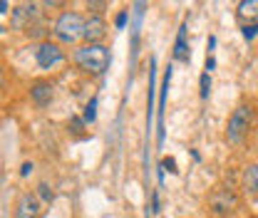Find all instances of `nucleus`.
Instances as JSON below:
<instances>
[{
	"instance_id": "1",
	"label": "nucleus",
	"mask_w": 258,
	"mask_h": 218,
	"mask_svg": "<svg viewBox=\"0 0 258 218\" xmlns=\"http://www.w3.org/2000/svg\"><path fill=\"white\" fill-rule=\"evenodd\" d=\"M72 60L75 64L80 67V69H85V72H90V75H102L109 62H112V55H109V47L107 45H102V42H97V45H80V47H75V52H72Z\"/></svg>"
},
{
	"instance_id": "2",
	"label": "nucleus",
	"mask_w": 258,
	"mask_h": 218,
	"mask_svg": "<svg viewBox=\"0 0 258 218\" xmlns=\"http://www.w3.org/2000/svg\"><path fill=\"white\" fill-rule=\"evenodd\" d=\"M55 37L64 42V45H75V42H80V40H85V20H82V15L80 13H75V10H64L60 13V18L55 20Z\"/></svg>"
},
{
	"instance_id": "3",
	"label": "nucleus",
	"mask_w": 258,
	"mask_h": 218,
	"mask_svg": "<svg viewBox=\"0 0 258 218\" xmlns=\"http://www.w3.org/2000/svg\"><path fill=\"white\" fill-rule=\"evenodd\" d=\"M251 122H253V109H251L248 104H238V107L231 112V117H228V124H226V139L233 141V144H238V141L248 134Z\"/></svg>"
},
{
	"instance_id": "4",
	"label": "nucleus",
	"mask_w": 258,
	"mask_h": 218,
	"mask_svg": "<svg viewBox=\"0 0 258 218\" xmlns=\"http://www.w3.org/2000/svg\"><path fill=\"white\" fill-rule=\"evenodd\" d=\"M209 211H211L214 216H221V218L233 216V213L238 211V196H236L231 188L216 186L209 193Z\"/></svg>"
},
{
	"instance_id": "5",
	"label": "nucleus",
	"mask_w": 258,
	"mask_h": 218,
	"mask_svg": "<svg viewBox=\"0 0 258 218\" xmlns=\"http://www.w3.org/2000/svg\"><path fill=\"white\" fill-rule=\"evenodd\" d=\"M62 60H64V52L57 42L42 40L37 45V50H35V62H37V67H42V69H52L55 64H60Z\"/></svg>"
},
{
	"instance_id": "6",
	"label": "nucleus",
	"mask_w": 258,
	"mask_h": 218,
	"mask_svg": "<svg viewBox=\"0 0 258 218\" xmlns=\"http://www.w3.org/2000/svg\"><path fill=\"white\" fill-rule=\"evenodd\" d=\"M13 218H40V198L32 191H23L15 201Z\"/></svg>"
},
{
	"instance_id": "7",
	"label": "nucleus",
	"mask_w": 258,
	"mask_h": 218,
	"mask_svg": "<svg viewBox=\"0 0 258 218\" xmlns=\"http://www.w3.org/2000/svg\"><path fill=\"white\" fill-rule=\"evenodd\" d=\"M37 13V5L35 3H20L13 8V15H10V28L13 30H30V23Z\"/></svg>"
},
{
	"instance_id": "8",
	"label": "nucleus",
	"mask_w": 258,
	"mask_h": 218,
	"mask_svg": "<svg viewBox=\"0 0 258 218\" xmlns=\"http://www.w3.org/2000/svg\"><path fill=\"white\" fill-rule=\"evenodd\" d=\"M107 35V20L102 18V15H90L87 20H85V40L90 42V45H97V42H102V37Z\"/></svg>"
},
{
	"instance_id": "9",
	"label": "nucleus",
	"mask_w": 258,
	"mask_h": 218,
	"mask_svg": "<svg viewBox=\"0 0 258 218\" xmlns=\"http://www.w3.org/2000/svg\"><path fill=\"white\" fill-rule=\"evenodd\" d=\"M30 97H32V102H35L37 107H47V104L52 102V97H55L52 82H47V80H37V82L30 87Z\"/></svg>"
},
{
	"instance_id": "10",
	"label": "nucleus",
	"mask_w": 258,
	"mask_h": 218,
	"mask_svg": "<svg viewBox=\"0 0 258 218\" xmlns=\"http://www.w3.org/2000/svg\"><path fill=\"white\" fill-rule=\"evenodd\" d=\"M241 188H243V193H246L251 201H258V164H248V166L243 169Z\"/></svg>"
},
{
	"instance_id": "11",
	"label": "nucleus",
	"mask_w": 258,
	"mask_h": 218,
	"mask_svg": "<svg viewBox=\"0 0 258 218\" xmlns=\"http://www.w3.org/2000/svg\"><path fill=\"white\" fill-rule=\"evenodd\" d=\"M174 60L176 62H189V45H186V25L179 28L176 42H174Z\"/></svg>"
},
{
	"instance_id": "12",
	"label": "nucleus",
	"mask_w": 258,
	"mask_h": 218,
	"mask_svg": "<svg viewBox=\"0 0 258 218\" xmlns=\"http://www.w3.org/2000/svg\"><path fill=\"white\" fill-rule=\"evenodd\" d=\"M236 13L241 20H258V0H241Z\"/></svg>"
},
{
	"instance_id": "13",
	"label": "nucleus",
	"mask_w": 258,
	"mask_h": 218,
	"mask_svg": "<svg viewBox=\"0 0 258 218\" xmlns=\"http://www.w3.org/2000/svg\"><path fill=\"white\" fill-rule=\"evenodd\" d=\"M209 92H211V75L204 72L201 80H199V97L201 99H209Z\"/></svg>"
},
{
	"instance_id": "14",
	"label": "nucleus",
	"mask_w": 258,
	"mask_h": 218,
	"mask_svg": "<svg viewBox=\"0 0 258 218\" xmlns=\"http://www.w3.org/2000/svg\"><path fill=\"white\" fill-rule=\"evenodd\" d=\"M37 196H40V198H42L45 203H50V201L55 198V193H52L50 184H45V181H42V184H37Z\"/></svg>"
},
{
	"instance_id": "15",
	"label": "nucleus",
	"mask_w": 258,
	"mask_h": 218,
	"mask_svg": "<svg viewBox=\"0 0 258 218\" xmlns=\"http://www.w3.org/2000/svg\"><path fill=\"white\" fill-rule=\"evenodd\" d=\"M241 35H243V40H253L258 35V23H243L241 25Z\"/></svg>"
},
{
	"instance_id": "16",
	"label": "nucleus",
	"mask_w": 258,
	"mask_h": 218,
	"mask_svg": "<svg viewBox=\"0 0 258 218\" xmlns=\"http://www.w3.org/2000/svg\"><path fill=\"white\" fill-rule=\"evenodd\" d=\"M95 109H97V97H92V99L87 102V107H85V122H87V124L95 122V117H97Z\"/></svg>"
},
{
	"instance_id": "17",
	"label": "nucleus",
	"mask_w": 258,
	"mask_h": 218,
	"mask_svg": "<svg viewBox=\"0 0 258 218\" xmlns=\"http://www.w3.org/2000/svg\"><path fill=\"white\" fill-rule=\"evenodd\" d=\"M104 8H107L104 0H87V10H95V15H102Z\"/></svg>"
},
{
	"instance_id": "18",
	"label": "nucleus",
	"mask_w": 258,
	"mask_h": 218,
	"mask_svg": "<svg viewBox=\"0 0 258 218\" xmlns=\"http://www.w3.org/2000/svg\"><path fill=\"white\" fill-rule=\"evenodd\" d=\"M161 171H169V174H179V169H176V161L169 156V159H164L161 161Z\"/></svg>"
},
{
	"instance_id": "19",
	"label": "nucleus",
	"mask_w": 258,
	"mask_h": 218,
	"mask_svg": "<svg viewBox=\"0 0 258 218\" xmlns=\"http://www.w3.org/2000/svg\"><path fill=\"white\" fill-rule=\"evenodd\" d=\"M127 18H129V10H119V13H117V18H114V25L122 30V28L127 25Z\"/></svg>"
},
{
	"instance_id": "20",
	"label": "nucleus",
	"mask_w": 258,
	"mask_h": 218,
	"mask_svg": "<svg viewBox=\"0 0 258 218\" xmlns=\"http://www.w3.org/2000/svg\"><path fill=\"white\" fill-rule=\"evenodd\" d=\"M30 171H32V161H25V164L20 166V176H28Z\"/></svg>"
},
{
	"instance_id": "21",
	"label": "nucleus",
	"mask_w": 258,
	"mask_h": 218,
	"mask_svg": "<svg viewBox=\"0 0 258 218\" xmlns=\"http://www.w3.org/2000/svg\"><path fill=\"white\" fill-rule=\"evenodd\" d=\"M214 64H216L214 57H206V72H211V69H214Z\"/></svg>"
},
{
	"instance_id": "22",
	"label": "nucleus",
	"mask_w": 258,
	"mask_h": 218,
	"mask_svg": "<svg viewBox=\"0 0 258 218\" xmlns=\"http://www.w3.org/2000/svg\"><path fill=\"white\" fill-rule=\"evenodd\" d=\"M8 8H10V5H8V3H5V0H0V13H5V10H8Z\"/></svg>"
},
{
	"instance_id": "23",
	"label": "nucleus",
	"mask_w": 258,
	"mask_h": 218,
	"mask_svg": "<svg viewBox=\"0 0 258 218\" xmlns=\"http://www.w3.org/2000/svg\"><path fill=\"white\" fill-rule=\"evenodd\" d=\"M0 90H3V69H0Z\"/></svg>"
}]
</instances>
